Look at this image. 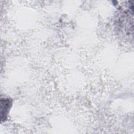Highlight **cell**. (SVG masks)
Returning a JSON list of instances; mask_svg holds the SVG:
<instances>
[{"mask_svg":"<svg viewBox=\"0 0 134 134\" xmlns=\"http://www.w3.org/2000/svg\"><path fill=\"white\" fill-rule=\"evenodd\" d=\"M1 117L3 115V114H4L3 117L6 118L8 109H9L12 105V101L9 100L8 98H4L3 100L2 99L1 101Z\"/></svg>","mask_w":134,"mask_h":134,"instance_id":"obj_1","label":"cell"}]
</instances>
